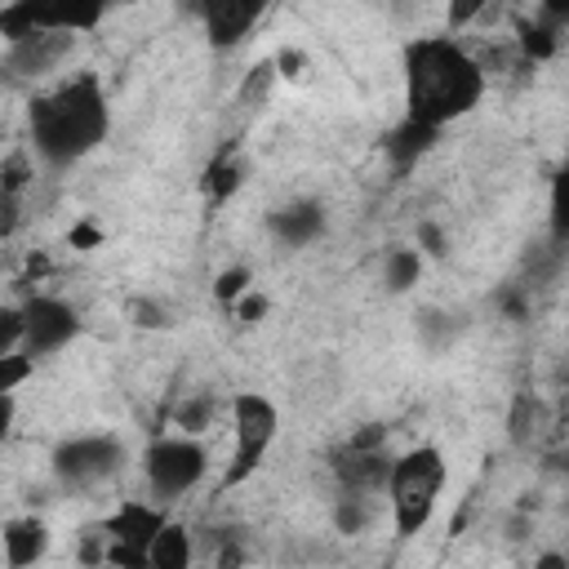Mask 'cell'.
I'll use <instances>...</instances> for the list:
<instances>
[{"label":"cell","instance_id":"1","mask_svg":"<svg viewBox=\"0 0 569 569\" xmlns=\"http://www.w3.org/2000/svg\"><path fill=\"white\" fill-rule=\"evenodd\" d=\"M405 67V116L422 124H453L485 98V67L453 36H418L400 53Z\"/></svg>","mask_w":569,"mask_h":569},{"label":"cell","instance_id":"2","mask_svg":"<svg viewBox=\"0 0 569 569\" xmlns=\"http://www.w3.org/2000/svg\"><path fill=\"white\" fill-rule=\"evenodd\" d=\"M27 129H31V147L44 164L67 169L76 160H84L111 129V111H107V93L98 84L93 71H80L62 84H53L49 93H36L27 107Z\"/></svg>","mask_w":569,"mask_h":569},{"label":"cell","instance_id":"3","mask_svg":"<svg viewBox=\"0 0 569 569\" xmlns=\"http://www.w3.org/2000/svg\"><path fill=\"white\" fill-rule=\"evenodd\" d=\"M445 485H449V467H445V453L436 445H418V449L391 458L382 493L391 502V525L400 538H413L431 520Z\"/></svg>","mask_w":569,"mask_h":569},{"label":"cell","instance_id":"4","mask_svg":"<svg viewBox=\"0 0 569 569\" xmlns=\"http://www.w3.org/2000/svg\"><path fill=\"white\" fill-rule=\"evenodd\" d=\"M231 431H236V445H231V462L222 471V485L227 489L231 485H244L262 467V458H267V449H271V440L280 431L276 400H267L262 391H240L231 400Z\"/></svg>","mask_w":569,"mask_h":569},{"label":"cell","instance_id":"5","mask_svg":"<svg viewBox=\"0 0 569 569\" xmlns=\"http://www.w3.org/2000/svg\"><path fill=\"white\" fill-rule=\"evenodd\" d=\"M209 471V449L196 436H156L142 453V476L160 502H178L191 493Z\"/></svg>","mask_w":569,"mask_h":569},{"label":"cell","instance_id":"6","mask_svg":"<svg viewBox=\"0 0 569 569\" xmlns=\"http://www.w3.org/2000/svg\"><path fill=\"white\" fill-rule=\"evenodd\" d=\"M120 462H124V445L116 436H71L53 449V476L67 489H89L116 476Z\"/></svg>","mask_w":569,"mask_h":569},{"label":"cell","instance_id":"7","mask_svg":"<svg viewBox=\"0 0 569 569\" xmlns=\"http://www.w3.org/2000/svg\"><path fill=\"white\" fill-rule=\"evenodd\" d=\"M80 333V316L71 302L53 298V293H31L22 302V351L27 356H53L62 351L71 338Z\"/></svg>","mask_w":569,"mask_h":569},{"label":"cell","instance_id":"8","mask_svg":"<svg viewBox=\"0 0 569 569\" xmlns=\"http://www.w3.org/2000/svg\"><path fill=\"white\" fill-rule=\"evenodd\" d=\"M182 9L196 13L200 27H204V36H209V44L218 53H227V49H236L262 22V13L271 9V0H182Z\"/></svg>","mask_w":569,"mask_h":569},{"label":"cell","instance_id":"9","mask_svg":"<svg viewBox=\"0 0 569 569\" xmlns=\"http://www.w3.org/2000/svg\"><path fill=\"white\" fill-rule=\"evenodd\" d=\"M76 49V31H58V27H40L13 44H4V71L13 80H40L49 76L67 53Z\"/></svg>","mask_w":569,"mask_h":569},{"label":"cell","instance_id":"10","mask_svg":"<svg viewBox=\"0 0 569 569\" xmlns=\"http://www.w3.org/2000/svg\"><path fill=\"white\" fill-rule=\"evenodd\" d=\"M387 471H391L387 449H351V445H342L333 453V476H338V489L342 493H360V498L382 493Z\"/></svg>","mask_w":569,"mask_h":569},{"label":"cell","instance_id":"11","mask_svg":"<svg viewBox=\"0 0 569 569\" xmlns=\"http://www.w3.org/2000/svg\"><path fill=\"white\" fill-rule=\"evenodd\" d=\"M267 227H271V236L280 244L302 249L316 236H325V204L320 200H289V204H280V209L267 213Z\"/></svg>","mask_w":569,"mask_h":569},{"label":"cell","instance_id":"12","mask_svg":"<svg viewBox=\"0 0 569 569\" xmlns=\"http://www.w3.org/2000/svg\"><path fill=\"white\" fill-rule=\"evenodd\" d=\"M164 520H169V516H164L160 507L138 502V498H124V502L102 520V533H107V538H120V542H133V547H147Z\"/></svg>","mask_w":569,"mask_h":569},{"label":"cell","instance_id":"13","mask_svg":"<svg viewBox=\"0 0 569 569\" xmlns=\"http://www.w3.org/2000/svg\"><path fill=\"white\" fill-rule=\"evenodd\" d=\"M436 138H440L436 124H422V120H409V116H405V120L382 138V156H387L391 169L405 173V169H413V164L436 147Z\"/></svg>","mask_w":569,"mask_h":569},{"label":"cell","instance_id":"14","mask_svg":"<svg viewBox=\"0 0 569 569\" xmlns=\"http://www.w3.org/2000/svg\"><path fill=\"white\" fill-rule=\"evenodd\" d=\"M0 542H4V560H9L13 569L36 565V560L49 551V525H44L40 516H13V520H4Z\"/></svg>","mask_w":569,"mask_h":569},{"label":"cell","instance_id":"15","mask_svg":"<svg viewBox=\"0 0 569 569\" xmlns=\"http://www.w3.org/2000/svg\"><path fill=\"white\" fill-rule=\"evenodd\" d=\"M40 27H58V31H93L107 13L111 0H31Z\"/></svg>","mask_w":569,"mask_h":569},{"label":"cell","instance_id":"16","mask_svg":"<svg viewBox=\"0 0 569 569\" xmlns=\"http://www.w3.org/2000/svg\"><path fill=\"white\" fill-rule=\"evenodd\" d=\"M191 556H196L191 551V533L182 525H173V520H164L156 529V538L147 542V565L151 569H187Z\"/></svg>","mask_w":569,"mask_h":569},{"label":"cell","instance_id":"17","mask_svg":"<svg viewBox=\"0 0 569 569\" xmlns=\"http://www.w3.org/2000/svg\"><path fill=\"white\" fill-rule=\"evenodd\" d=\"M240 182H244V164L231 156V147H227V151H218V156L204 164V173H200V191H204V200H209V204H222Z\"/></svg>","mask_w":569,"mask_h":569},{"label":"cell","instance_id":"18","mask_svg":"<svg viewBox=\"0 0 569 569\" xmlns=\"http://www.w3.org/2000/svg\"><path fill=\"white\" fill-rule=\"evenodd\" d=\"M516 31H520V49H525V58L547 62V58H556V49H560V31H565V27H556V22H547V18L538 13V18H520Z\"/></svg>","mask_w":569,"mask_h":569},{"label":"cell","instance_id":"19","mask_svg":"<svg viewBox=\"0 0 569 569\" xmlns=\"http://www.w3.org/2000/svg\"><path fill=\"white\" fill-rule=\"evenodd\" d=\"M213 418H218V396H204V391H200V396H187V400L173 405V427H178L182 436L209 431Z\"/></svg>","mask_w":569,"mask_h":569},{"label":"cell","instance_id":"20","mask_svg":"<svg viewBox=\"0 0 569 569\" xmlns=\"http://www.w3.org/2000/svg\"><path fill=\"white\" fill-rule=\"evenodd\" d=\"M276 62L271 58H262V62H253L249 71H244V80H240V93H236V102L240 107H249V111H258L267 98H271V89H276Z\"/></svg>","mask_w":569,"mask_h":569},{"label":"cell","instance_id":"21","mask_svg":"<svg viewBox=\"0 0 569 569\" xmlns=\"http://www.w3.org/2000/svg\"><path fill=\"white\" fill-rule=\"evenodd\" d=\"M422 276V253L418 249H391L387 253V267H382V280L391 293H409Z\"/></svg>","mask_w":569,"mask_h":569},{"label":"cell","instance_id":"22","mask_svg":"<svg viewBox=\"0 0 569 569\" xmlns=\"http://www.w3.org/2000/svg\"><path fill=\"white\" fill-rule=\"evenodd\" d=\"M365 525H369V498L338 493V502H333V529L338 533H365Z\"/></svg>","mask_w":569,"mask_h":569},{"label":"cell","instance_id":"23","mask_svg":"<svg viewBox=\"0 0 569 569\" xmlns=\"http://www.w3.org/2000/svg\"><path fill=\"white\" fill-rule=\"evenodd\" d=\"M31 178H36V169H31V156H27V151L0 156V191H4V196H22Z\"/></svg>","mask_w":569,"mask_h":569},{"label":"cell","instance_id":"24","mask_svg":"<svg viewBox=\"0 0 569 569\" xmlns=\"http://www.w3.org/2000/svg\"><path fill=\"white\" fill-rule=\"evenodd\" d=\"M31 373H36V356H27L22 347L0 356V391H18Z\"/></svg>","mask_w":569,"mask_h":569},{"label":"cell","instance_id":"25","mask_svg":"<svg viewBox=\"0 0 569 569\" xmlns=\"http://www.w3.org/2000/svg\"><path fill=\"white\" fill-rule=\"evenodd\" d=\"M249 284H253V271H249L244 262H236V267H227V271H218V280H213V298L231 307V302H236V298H240V293H244Z\"/></svg>","mask_w":569,"mask_h":569},{"label":"cell","instance_id":"26","mask_svg":"<svg viewBox=\"0 0 569 569\" xmlns=\"http://www.w3.org/2000/svg\"><path fill=\"white\" fill-rule=\"evenodd\" d=\"M124 316H129L138 329H169V325H173L169 311H164L156 298H129V302H124Z\"/></svg>","mask_w":569,"mask_h":569},{"label":"cell","instance_id":"27","mask_svg":"<svg viewBox=\"0 0 569 569\" xmlns=\"http://www.w3.org/2000/svg\"><path fill=\"white\" fill-rule=\"evenodd\" d=\"M533 422H538V400L533 396H516V409H511V440L525 445L533 436Z\"/></svg>","mask_w":569,"mask_h":569},{"label":"cell","instance_id":"28","mask_svg":"<svg viewBox=\"0 0 569 569\" xmlns=\"http://www.w3.org/2000/svg\"><path fill=\"white\" fill-rule=\"evenodd\" d=\"M485 9H489V0H449V4H445V27H449V36L462 31V27H471Z\"/></svg>","mask_w":569,"mask_h":569},{"label":"cell","instance_id":"29","mask_svg":"<svg viewBox=\"0 0 569 569\" xmlns=\"http://www.w3.org/2000/svg\"><path fill=\"white\" fill-rule=\"evenodd\" d=\"M102 560L107 565H129V569H151L147 565V547H133V542H120V538H107Z\"/></svg>","mask_w":569,"mask_h":569},{"label":"cell","instance_id":"30","mask_svg":"<svg viewBox=\"0 0 569 569\" xmlns=\"http://www.w3.org/2000/svg\"><path fill=\"white\" fill-rule=\"evenodd\" d=\"M22 347V307L0 302V356Z\"/></svg>","mask_w":569,"mask_h":569},{"label":"cell","instance_id":"31","mask_svg":"<svg viewBox=\"0 0 569 569\" xmlns=\"http://www.w3.org/2000/svg\"><path fill=\"white\" fill-rule=\"evenodd\" d=\"M267 311H271V302H267L262 293H253V289H244V293L231 302V316H236V325H258Z\"/></svg>","mask_w":569,"mask_h":569},{"label":"cell","instance_id":"32","mask_svg":"<svg viewBox=\"0 0 569 569\" xmlns=\"http://www.w3.org/2000/svg\"><path fill=\"white\" fill-rule=\"evenodd\" d=\"M418 244H422L431 258H445V253H449V240H445V231H440L436 222H418Z\"/></svg>","mask_w":569,"mask_h":569},{"label":"cell","instance_id":"33","mask_svg":"<svg viewBox=\"0 0 569 569\" xmlns=\"http://www.w3.org/2000/svg\"><path fill=\"white\" fill-rule=\"evenodd\" d=\"M347 445H351V449H382V445H387V427H382V422H365L360 431H351Z\"/></svg>","mask_w":569,"mask_h":569},{"label":"cell","instance_id":"34","mask_svg":"<svg viewBox=\"0 0 569 569\" xmlns=\"http://www.w3.org/2000/svg\"><path fill=\"white\" fill-rule=\"evenodd\" d=\"M18 222H22L18 196H4V191H0V240H9V236L18 231Z\"/></svg>","mask_w":569,"mask_h":569},{"label":"cell","instance_id":"35","mask_svg":"<svg viewBox=\"0 0 569 569\" xmlns=\"http://www.w3.org/2000/svg\"><path fill=\"white\" fill-rule=\"evenodd\" d=\"M271 62H276V76H284V80H298L302 76V53L298 49H280Z\"/></svg>","mask_w":569,"mask_h":569},{"label":"cell","instance_id":"36","mask_svg":"<svg viewBox=\"0 0 569 569\" xmlns=\"http://www.w3.org/2000/svg\"><path fill=\"white\" fill-rule=\"evenodd\" d=\"M93 244H102V231L93 222H76L71 227V249H93Z\"/></svg>","mask_w":569,"mask_h":569},{"label":"cell","instance_id":"37","mask_svg":"<svg viewBox=\"0 0 569 569\" xmlns=\"http://www.w3.org/2000/svg\"><path fill=\"white\" fill-rule=\"evenodd\" d=\"M538 13L547 22H556V27H565L569 22V0H538Z\"/></svg>","mask_w":569,"mask_h":569},{"label":"cell","instance_id":"38","mask_svg":"<svg viewBox=\"0 0 569 569\" xmlns=\"http://www.w3.org/2000/svg\"><path fill=\"white\" fill-rule=\"evenodd\" d=\"M13 413H18L13 391H0V445H4V440H9V431H13Z\"/></svg>","mask_w":569,"mask_h":569},{"label":"cell","instance_id":"39","mask_svg":"<svg viewBox=\"0 0 569 569\" xmlns=\"http://www.w3.org/2000/svg\"><path fill=\"white\" fill-rule=\"evenodd\" d=\"M44 271H49V258L44 253H31L27 258V276H44Z\"/></svg>","mask_w":569,"mask_h":569},{"label":"cell","instance_id":"40","mask_svg":"<svg viewBox=\"0 0 569 569\" xmlns=\"http://www.w3.org/2000/svg\"><path fill=\"white\" fill-rule=\"evenodd\" d=\"M538 569H565V556H538Z\"/></svg>","mask_w":569,"mask_h":569}]
</instances>
